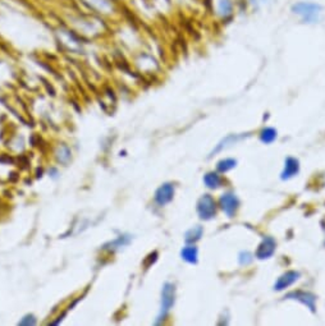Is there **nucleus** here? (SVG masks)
I'll use <instances>...</instances> for the list:
<instances>
[{
    "instance_id": "nucleus-8",
    "label": "nucleus",
    "mask_w": 325,
    "mask_h": 326,
    "mask_svg": "<svg viewBox=\"0 0 325 326\" xmlns=\"http://www.w3.org/2000/svg\"><path fill=\"white\" fill-rule=\"evenodd\" d=\"M298 278H300V273H297V271H287L286 274H283V275L278 279L274 285V289L284 290L286 288L291 287Z\"/></svg>"
},
{
    "instance_id": "nucleus-1",
    "label": "nucleus",
    "mask_w": 325,
    "mask_h": 326,
    "mask_svg": "<svg viewBox=\"0 0 325 326\" xmlns=\"http://www.w3.org/2000/svg\"><path fill=\"white\" fill-rule=\"evenodd\" d=\"M291 12L300 18V21L306 25H316L322 18V6L315 2H297L291 7Z\"/></svg>"
},
{
    "instance_id": "nucleus-4",
    "label": "nucleus",
    "mask_w": 325,
    "mask_h": 326,
    "mask_svg": "<svg viewBox=\"0 0 325 326\" xmlns=\"http://www.w3.org/2000/svg\"><path fill=\"white\" fill-rule=\"evenodd\" d=\"M219 203H220L221 210L224 211L225 214L228 216L232 218L233 215L235 214V211L238 208V198L234 196L233 193H225L220 197V200H219Z\"/></svg>"
},
{
    "instance_id": "nucleus-19",
    "label": "nucleus",
    "mask_w": 325,
    "mask_h": 326,
    "mask_svg": "<svg viewBox=\"0 0 325 326\" xmlns=\"http://www.w3.org/2000/svg\"><path fill=\"white\" fill-rule=\"evenodd\" d=\"M20 325H27V326L31 325V326H34V325H36V318H35V316H32V315H27L20 321Z\"/></svg>"
},
{
    "instance_id": "nucleus-5",
    "label": "nucleus",
    "mask_w": 325,
    "mask_h": 326,
    "mask_svg": "<svg viewBox=\"0 0 325 326\" xmlns=\"http://www.w3.org/2000/svg\"><path fill=\"white\" fill-rule=\"evenodd\" d=\"M286 298L296 299V301L301 302L302 304L307 306L311 312H315V302H316V297H315L314 294H311V293L297 290V292L288 293V294L286 295Z\"/></svg>"
},
{
    "instance_id": "nucleus-17",
    "label": "nucleus",
    "mask_w": 325,
    "mask_h": 326,
    "mask_svg": "<svg viewBox=\"0 0 325 326\" xmlns=\"http://www.w3.org/2000/svg\"><path fill=\"white\" fill-rule=\"evenodd\" d=\"M129 242V238L128 236H124V237H119V238L117 239V241H114V242H110L108 243V245H105V250H118V248L123 247V246H126L127 243Z\"/></svg>"
},
{
    "instance_id": "nucleus-6",
    "label": "nucleus",
    "mask_w": 325,
    "mask_h": 326,
    "mask_svg": "<svg viewBox=\"0 0 325 326\" xmlns=\"http://www.w3.org/2000/svg\"><path fill=\"white\" fill-rule=\"evenodd\" d=\"M275 243L274 239L272 237H265L263 239V242L260 243V246L258 247V251H256V257L260 260L269 259L270 256H273V253L275 251Z\"/></svg>"
},
{
    "instance_id": "nucleus-14",
    "label": "nucleus",
    "mask_w": 325,
    "mask_h": 326,
    "mask_svg": "<svg viewBox=\"0 0 325 326\" xmlns=\"http://www.w3.org/2000/svg\"><path fill=\"white\" fill-rule=\"evenodd\" d=\"M241 138H243V136H234V135L228 136V137H225L224 140L221 141L220 144H219L218 146H216V149L214 150L213 154H216V152H219V151H220V150L224 149V147H228V146H229V145H233V144H234V142H237V141L241 140Z\"/></svg>"
},
{
    "instance_id": "nucleus-12",
    "label": "nucleus",
    "mask_w": 325,
    "mask_h": 326,
    "mask_svg": "<svg viewBox=\"0 0 325 326\" xmlns=\"http://www.w3.org/2000/svg\"><path fill=\"white\" fill-rule=\"evenodd\" d=\"M202 233H204V231H202V228L201 227H199V225H197V227H194V228H191L190 231L186 232L185 234L186 242L187 243L197 242V241L202 237Z\"/></svg>"
},
{
    "instance_id": "nucleus-3",
    "label": "nucleus",
    "mask_w": 325,
    "mask_h": 326,
    "mask_svg": "<svg viewBox=\"0 0 325 326\" xmlns=\"http://www.w3.org/2000/svg\"><path fill=\"white\" fill-rule=\"evenodd\" d=\"M216 205L210 194H204L197 202V212L199 216L204 220H210L215 216Z\"/></svg>"
},
{
    "instance_id": "nucleus-11",
    "label": "nucleus",
    "mask_w": 325,
    "mask_h": 326,
    "mask_svg": "<svg viewBox=\"0 0 325 326\" xmlns=\"http://www.w3.org/2000/svg\"><path fill=\"white\" fill-rule=\"evenodd\" d=\"M181 256L185 261H187L188 264H196L197 262V256H199V251L195 246H187L182 250L181 252Z\"/></svg>"
},
{
    "instance_id": "nucleus-7",
    "label": "nucleus",
    "mask_w": 325,
    "mask_h": 326,
    "mask_svg": "<svg viewBox=\"0 0 325 326\" xmlns=\"http://www.w3.org/2000/svg\"><path fill=\"white\" fill-rule=\"evenodd\" d=\"M174 196V187L171 183H166L157 188V191L155 192V201L159 205H166V203L171 202L173 200Z\"/></svg>"
},
{
    "instance_id": "nucleus-20",
    "label": "nucleus",
    "mask_w": 325,
    "mask_h": 326,
    "mask_svg": "<svg viewBox=\"0 0 325 326\" xmlns=\"http://www.w3.org/2000/svg\"><path fill=\"white\" fill-rule=\"evenodd\" d=\"M267 3V2H269V0H250V3L251 4H256V3Z\"/></svg>"
},
{
    "instance_id": "nucleus-18",
    "label": "nucleus",
    "mask_w": 325,
    "mask_h": 326,
    "mask_svg": "<svg viewBox=\"0 0 325 326\" xmlns=\"http://www.w3.org/2000/svg\"><path fill=\"white\" fill-rule=\"evenodd\" d=\"M253 261V255L250 252H241L239 255V264L241 265H249Z\"/></svg>"
},
{
    "instance_id": "nucleus-16",
    "label": "nucleus",
    "mask_w": 325,
    "mask_h": 326,
    "mask_svg": "<svg viewBox=\"0 0 325 326\" xmlns=\"http://www.w3.org/2000/svg\"><path fill=\"white\" fill-rule=\"evenodd\" d=\"M277 138V131L274 128H264L260 133V140L264 144H272Z\"/></svg>"
},
{
    "instance_id": "nucleus-13",
    "label": "nucleus",
    "mask_w": 325,
    "mask_h": 326,
    "mask_svg": "<svg viewBox=\"0 0 325 326\" xmlns=\"http://www.w3.org/2000/svg\"><path fill=\"white\" fill-rule=\"evenodd\" d=\"M204 183L206 184L208 188H218L221 184V178L218 173H208V174L204 177Z\"/></svg>"
},
{
    "instance_id": "nucleus-10",
    "label": "nucleus",
    "mask_w": 325,
    "mask_h": 326,
    "mask_svg": "<svg viewBox=\"0 0 325 326\" xmlns=\"http://www.w3.org/2000/svg\"><path fill=\"white\" fill-rule=\"evenodd\" d=\"M233 0H218L216 3V12L223 20H227L233 16Z\"/></svg>"
},
{
    "instance_id": "nucleus-15",
    "label": "nucleus",
    "mask_w": 325,
    "mask_h": 326,
    "mask_svg": "<svg viewBox=\"0 0 325 326\" xmlns=\"http://www.w3.org/2000/svg\"><path fill=\"white\" fill-rule=\"evenodd\" d=\"M235 165H237V161L234 159H224V160H220L216 164V169L220 173H227L232 170Z\"/></svg>"
},
{
    "instance_id": "nucleus-9",
    "label": "nucleus",
    "mask_w": 325,
    "mask_h": 326,
    "mask_svg": "<svg viewBox=\"0 0 325 326\" xmlns=\"http://www.w3.org/2000/svg\"><path fill=\"white\" fill-rule=\"evenodd\" d=\"M298 172H300V163H298L297 159L287 158L283 172H282V179H289V178L294 177Z\"/></svg>"
},
{
    "instance_id": "nucleus-2",
    "label": "nucleus",
    "mask_w": 325,
    "mask_h": 326,
    "mask_svg": "<svg viewBox=\"0 0 325 326\" xmlns=\"http://www.w3.org/2000/svg\"><path fill=\"white\" fill-rule=\"evenodd\" d=\"M174 301H176V288L171 283H167L161 290V309H160L159 321H156V323H160V321L164 320V317L168 315V312L173 307Z\"/></svg>"
}]
</instances>
